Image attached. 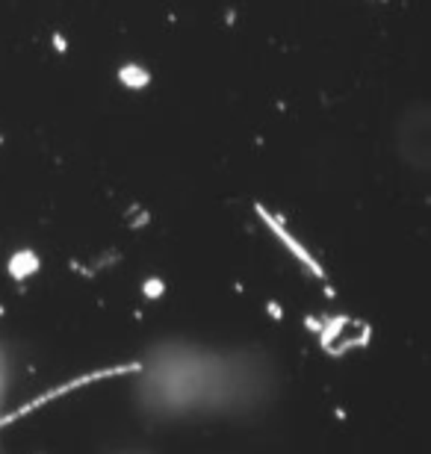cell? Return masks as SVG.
Returning a JSON list of instances; mask_svg holds the SVG:
<instances>
[{
  "label": "cell",
  "mask_w": 431,
  "mask_h": 454,
  "mask_svg": "<svg viewBox=\"0 0 431 454\" xmlns=\"http://www.w3.org/2000/svg\"><path fill=\"white\" fill-rule=\"evenodd\" d=\"M118 80L125 83V86H130V88H145L148 83H151V74L142 68V65H125V68L118 71Z\"/></svg>",
  "instance_id": "6da1fadb"
}]
</instances>
